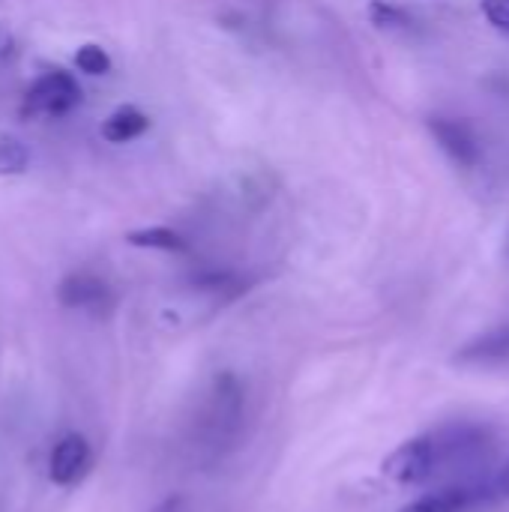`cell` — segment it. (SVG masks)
Returning a JSON list of instances; mask_svg holds the SVG:
<instances>
[{"label":"cell","mask_w":509,"mask_h":512,"mask_svg":"<svg viewBox=\"0 0 509 512\" xmlns=\"http://www.w3.org/2000/svg\"><path fill=\"white\" fill-rule=\"evenodd\" d=\"M489 447L492 441L483 426H468V423L441 426L423 438L402 444L384 462V474L405 486L429 483L444 474H459V471L465 474L486 459Z\"/></svg>","instance_id":"1"},{"label":"cell","mask_w":509,"mask_h":512,"mask_svg":"<svg viewBox=\"0 0 509 512\" xmlns=\"http://www.w3.org/2000/svg\"><path fill=\"white\" fill-rule=\"evenodd\" d=\"M243 387L234 375H219L201 405L198 423H195V435H198V447L204 453H210V459H222L225 450H231L237 444L240 426H243Z\"/></svg>","instance_id":"2"},{"label":"cell","mask_w":509,"mask_h":512,"mask_svg":"<svg viewBox=\"0 0 509 512\" xmlns=\"http://www.w3.org/2000/svg\"><path fill=\"white\" fill-rule=\"evenodd\" d=\"M509 492V468L504 474H495V477H483V480H462L456 486H447L441 492H432L420 501H414L411 507H405L402 512H462L483 504V501H492V498H501Z\"/></svg>","instance_id":"3"},{"label":"cell","mask_w":509,"mask_h":512,"mask_svg":"<svg viewBox=\"0 0 509 512\" xmlns=\"http://www.w3.org/2000/svg\"><path fill=\"white\" fill-rule=\"evenodd\" d=\"M81 102V87L69 72H48L24 93V117H63Z\"/></svg>","instance_id":"4"},{"label":"cell","mask_w":509,"mask_h":512,"mask_svg":"<svg viewBox=\"0 0 509 512\" xmlns=\"http://www.w3.org/2000/svg\"><path fill=\"white\" fill-rule=\"evenodd\" d=\"M429 129H432L435 141L444 147V153L453 162H459L465 168H474L480 162V141H477V135L471 132L468 123L447 120V117H432L429 120Z\"/></svg>","instance_id":"5"},{"label":"cell","mask_w":509,"mask_h":512,"mask_svg":"<svg viewBox=\"0 0 509 512\" xmlns=\"http://www.w3.org/2000/svg\"><path fill=\"white\" fill-rule=\"evenodd\" d=\"M90 465V447L81 435H66L54 444L48 474L57 486H72L87 474Z\"/></svg>","instance_id":"6"},{"label":"cell","mask_w":509,"mask_h":512,"mask_svg":"<svg viewBox=\"0 0 509 512\" xmlns=\"http://www.w3.org/2000/svg\"><path fill=\"white\" fill-rule=\"evenodd\" d=\"M57 297L69 309H87V312H105L111 306V291L102 279L90 273H72L60 282Z\"/></svg>","instance_id":"7"},{"label":"cell","mask_w":509,"mask_h":512,"mask_svg":"<svg viewBox=\"0 0 509 512\" xmlns=\"http://www.w3.org/2000/svg\"><path fill=\"white\" fill-rule=\"evenodd\" d=\"M459 360L462 363H474V366H501L509 363V324L507 327H498L474 342H468L462 351H459Z\"/></svg>","instance_id":"8"},{"label":"cell","mask_w":509,"mask_h":512,"mask_svg":"<svg viewBox=\"0 0 509 512\" xmlns=\"http://www.w3.org/2000/svg\"><path fill=\"white\" fill-rule=\"evenodd\" d=\"M150 126V117L144 111H138L135 105H120L117 111H111L105 120H102V138L111 141V144H126V141H135L147 132Z\"/></svg>","instance_id":"9"},{"label":"cell","mask_w":509,"mask_h":512,"mask_svg":"<svg viewBox=\"0 0 509 512\" xmlns=\"http://www.w3.org/2000/svg\"><path fill=\"white\" fill-rule=\"evenodd\" d=\"M126 243L129 246H138V249H159V252H186V240L171 231V228H162V225H153V228H138V231H129L126 234Z\"/></svg>","instance_id":"10"},{"label":"cell","mask_w":509,"mask_h":512,"mask_svg":"<svg viewBox=\"0 0 509 512\" xmlns=\"http://www.w3.org/2000/svg\"><path fill=\"white\" fill-rule=\"evenodd\" d=\"M30 165V150L24 141H18L15 135H0V174L12 177V174H24Z\"/></svg>","instance_id":"11"},{"label":"cell","mask_w":509,"mask_h":512,"mask_svg":"<svg viewBox=\"0 0 509 512\" xmlns=\"http://www.w3.org/2000/svg\"><path fill=\"white\" fill-rule=\"evenodd\" d=\"M75 66L84 75H105L111 69V57L105 54V48H99V45L90 42V45H81L75 51Z\"/></svg>","instance_id":"12"},{"label":"cell","mask_w":509,"mask_h":512,"mask_svg":"<svg viewBox=\"0 0 509 512\" xmlns=\"http://www.w3.org/2000/svg\"><path fill=\"white\" fill-rule=\"evenodd\" d=\"M369 18L378 27H408V12L402 6L387 3V0H372L369 3Z\"/></svg>","instance_id":"13"},{"label":"cell","mask_w":509,"mask_h":512,"mask_svg":"<svg viewBox=\"0 0 509 512\" xmlns=\"http://www.w3.org/2000/svg\"><path fill=\"white\" fill-rule=\"evenodd\" d=\"M483 15L498 27L509 33V0H483Z\"/></svg>","instance_id":"14"},{"label":"cell","mask_w":509,"mask_h":512,"mask_svg":"<svg viewBox=\"0 0 509 512\" xmlns=\"http://www.w3.org/2000/svg\"><path fill=\"white\" fill-rule=\"evenodd\" d=\"M6 54H12V42L0 33V57H6Z\"/></svg>","instance_id":"15"}]
</instances>
